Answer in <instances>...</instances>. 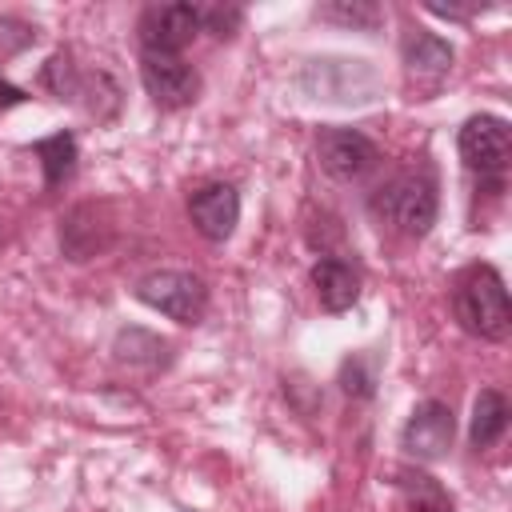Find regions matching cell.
<instances>
[{
    "instance_id": "cell-10",
    "label": "cell",
    "mask_w": 512,
    "mask_h": 512,
    "mask_svg": "<svg viewBox=\"0 0 512 512\" xmlns=\"http://www.w3.org/2000/svg\"><path fill=\"white\" fill-rule=\"evenodd\" d=\"M312 288H316L324 312H344V308H352L356 296H360V272H356L348 260L324 256V260L312 268Z\"/></svg>"
},
{
    "instance_id": "cell-3",
    "label": "cell",
    "mask_w": 512,
    "mask_h": 512,
    "mask_svg": "<svg viewBox=\"0 0 512 512\" xmlns=\"http://www.w3.org/2000/svg\"><path fill=\"white\" fill-rule=\"evenodd\" d=\"M136 300H144L148 308L164 312L168 320L176 324H196L208 308V288L200 276L192 272H180V268H160V272H148L140 284H136Z\"/></svg>"
},
{
    "instance_id": "cell-1",
    "label": "cell",
    "mask_w": 512,
    "mask_h": 512,
    "mask_svg": "<svg viewBox=\"0 0 512 512\" xmlns=\"http://www.w3.org/2000/svg\"><path fill=\"white\" fill-rule=\"evenodd\" d=\"M456 320L464 324V332L480 336V340H504L512 328V308H508V288L504 276L488 264L468 268L456 284Z\"/></svg>"
},
{
    "instance_id": "cell-2",
    "label": "cell",
    "mask_w": 512,
    "mask_h": 512,
    "mask_svg": "<svg viewBox=\"0 0 512 512\" xmlns=\"http://www.w3.org/2000/svg\"><path fill=\"white\" fill-rule=\"evenodd\" d=\"M396 232L404 236H424L436 224V184L420 172H404L388 180L372 204Z\"/></svg>"
},
{
    "instance_id": "cell-8",
    "label": "cell",
    "mask_w": 512,
    "mask_h": 512,
    "mask_svg": "<svg viewBox=\"0 0 512 512\" xmlns=\"http://www.w3.org/2000/svg\"><path fill=\"white\" fill-rule=\"evenodd\" d=\"M320 168L336 180H356L376 164V144L356 128H324L316 136Z\"/></svg>"
},
{
    "instance_id": "cell-14",
    "label": "cell",
    "mask_w": 512,
    "mask_h": 512,
    "mask_svg": "<svg viewBox=\"0 0 512 512\" xmlns=\"http://www.w3.org/2000/svg\"><path fill=\"white\" fill-rule=\"evenodd\" d=\"M32 152L40 156V168H44V184L48 188L64 184L72 176V168H76V140H72V132H56L48 140H36Z\"/></svg>"
},
{
    "instance_id": "cell-16",
    "label": "cell",
    "mask_w": 512,
    "mask_h": 512,
    "mask_svg": "<svg viewBox=\"0 0 512 512\" xmlns=\"http://www.w3.org/2000/svg\"><path fill=\"white\" fill-rule=\"evenodd\" d=\"M340 384H344V392L348 396H372V372H368V364L360 360V356H352V360H344L340 364Z\"/></svg>"
},
{
    "instance_id": "cell-9",
    "label": "cell",
    "mask_w": 512,
    "mask_h": 512,
    "mask_svg": "<svg viewBox=\"0 0 512 512\" xmlns=\"http://www.w3.org/2000/svg\"><path fill=\"white\" fill-rule=\"evenodd\" d=\"M188 216H192V224L204 240H228L236 232V220H240V196H236L232 184L212 180V184L192 192Z\"/></svg>"
},
{
    "instance_id": "cell-11",
    "label": "cell",
    "mask_w": 512,
    "mask_h": 512,
    "mask_svg": "<svg viewBox=\"0 0 512 512\" xmlns=\"http://www.w3.org/2000/svg\"><path fill=\"white\" fill-rule=\"evenodd\" d=\"M396 488H400L408 512H456V504L444 492V484L436 476L420 472V468H400L396 472Z\"/></svg>"
},
{
    "instance_id": "cell-7",
    "label": "cell",
    "mask_w": 512,
    "mask_h": 512,
    "mask_svg": "<svg viewBox=\"0 0 512 512\" xmlns=\"http://www.w3.org/2000/svg\"><path fill=\"white\" fill-rule=\"evenodd\" d=\"M140 80L144 92L160 104V108H188L200 96V76L192 64H184L180 56H160V52H144L140 60Z\"/></svg>"
},
{
    "instance_id": "cell-15",
    "label": "cell",
    "mask_w": 512,
    "mask_h": 512,
    "mask_svg": "<svg viewBox=\"0 0 512 512\" xmlns=\"http://www.w3.org/2000/svg\"><path fill=\"white\" fill-rule=\"evenodd\" d=\"M316 12H320V20H336V24L364 28V32H372L380 24V8L372 0H336V4H324Z\"/></svg>"
},
{
    "instance_id": "cell-13",
    "label": "cell",
    "mask_w": 512,
    "mask_h": 512,
    "mask_svg": "<svg viewBox=\"0 0 512 512\" xmlns=\"http://www.w3.org/2000/svg\"><path fill=\"white\" fill-rule=\"evenodd\" d=\"M508 428V400L496 392V388H484L472 404V428H468V440L472 448H492Z\"/></svg>"
},
{
    "instance_id": "cell-17",
    "label": "cell",
    "mask_w": 512,
    "mask_h": 512,
    "mask_svg": "<svg viewBox=\"0 0 512 512\" xmlns=\"http://www.w3.org/2000/svg\"><path fill=\"white\" fill-rule=\"evenodd\" d=\"M204 24H208L216 36H232V28L240 24V8H220V4H216V8L200 12V28H204Z\"/></svg>"
},
{
    "instance_id": "cell-5",
    "label": "cell",
    "mask_w": 512,
    "mask_h": 512,
    "mask_svg": "<svg viewBox=\"0 0 512 512\" xmlns=\"http://www.w3.org/2000/svg\"><path fill=\"white\" fill-rule=\"evenodd\" d=\"M452 436H456V420H452V408L440 404V400H424L412 408L404 432H400V444L408 456L432 464V460H444L448 448H452Z\"/></svg>"
},
{
    "instance_id": "cell-6",
    "label": "cell",
    "mask_w": 512,
    "mask_h": 512,
    "mask_svg": "<svg viewBox=\"0 0 512 512\" xmlns=\"http://www.w3.org/2000/svg\"><path fill=\"white\" fill-rule=\"evenodd\" d=\"M200 32V8L192 4H152L140 16V44L144 52L176 56Z\"/></svg>"
},
{
    "instance_id": "cell-12",
    "label": "cell",
    "mask_w": 512,
    "mask_h": 512,
    "mask_svg": "<svg viewBox=\"0 0 512 512\" xmlns=\"http://www.w3.org/2000/svg\"><path fill=\"white\" fill-rule=\"evenodd\" d=\"M400 56L412 72H424V76H444L452 68V44L440 40L436 32H420V28L404 36Z\"/></svg>"
},
{
    "instance_id": "cell-4",
    "label": "cell",
    "mask_w": 512,
    "mask_h": 512,
    "mask_svg": "<svg viewBox=\"0 0 512 512\" xmlns=\"http://www.w3.org/2000/svg\"><path fill=\"white\" fill-rule=\"evenodd\" d=\"M456 148H460V160H464L472 172H480V176H488V180H500L504 168H508V156H512L508 120H504V116H488V112L464 120Z\"/></svg>"
},
{
    "instance_id": "cell-18",
    "label": "cell",
    "mask_w": 512,
    "mask_h": 512,
    "mask_svg": "<svg viewBox=\"0 0 512 512\" xmlns=\"http://www.w3.org/2000/svg\"><path fill=\"white\" fill-rule=\"evenodd\" d=\"M20 100H24V92H20V88H12V84H4V80H0V104H20Z\"/></svg>"
}]
</instances>
